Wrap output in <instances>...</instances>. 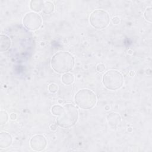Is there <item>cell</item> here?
I'll list each match as a JSON object with an SVG mask.
<instances>
[{"mask_svg":"<svg viewBox=\"0 0 152 152\" xmlns=\"http://www.w3.org/2000/svg\"><path fill=\"white\" fill-rule=\"evenodd\" d=\"M11 46V40L7 35L1 34L0 36V51L5 52Z\"/></svg>","mask_w":152,"mask_h":152,"instance_id":"cell-10","label":"cell"},{"mask_svg":"<svg viewBox=\"0 0 152 152\" xmlns=\"http://www.w3.org/2000/svg\"><path fill=\"white\" fill-rule=\"evenodd\" d=\"M75 64L73 56L66 51L55 53L51 59V66L57 73L65 74L71 71Z\"/></svg>","mask_w":152,"mask_h":152,"instance_id":"cell-2","label":"cell"},{"mask_svg":"<svg viewBox=\"0 0 152 152\" xmlns=\"http://www.w3.org/2000/svg\"><path fill=\"white\" fill-rule=\"evenodd\" d=\"M51 112L55 116H56L57 125L63 128L72 126L78 119V109L71 103H66L62 106L55 104L52 107Z\"/></svg>","mask_w":152,"mask_h":152,"instance_id":"cell-1","label":"cell"},{"mask_svg":"<svg viewBox=\"0 0 152 152\" xmlns=\"http://www.w3.org/2000/svg\"><path fill=\"white\" fill-rule=\"evenodd\" d=\"M144 17L145 20L150 23L152 21V8L151 7L148 8L146 9L144 12Z\"/></svg>","mask_w":152,"mask_h":152,"instance_id":"cell-15","label":"cell"},{"mask_svg":"<svg viewBox=\"0 0 152 152\" xmlns=\"http://www.w3.org/2000/svg\"><path fill=\"white\" fill-rule=\"evenodd\" d=\"M54 5L50 1H44L42 8L43 12L45 14H49L53 11Z\"/></svg>","mask_w":152,"mask_h":152,"instance_id":"cell-12","label":"cell"},{"mask_svg":"<svg viewBox=\"0 0 152 152\" xmlns=\"http://www.w3.org/2000/svg\"><path fill=\"white\" fill-rule=\"evenodd\" d=\"M43 3V1H31L30 2V8L34 11L39 12L42 10Z\"/></svg>","mask_w":152,"mask_h":152,"instance_id":"cell-11","label":"cell"},{"mask_svg":"<svg viewBox=\"0 0 152 152\" xmlns=\"http://www.w3.org/2000/svg\"><path fill=\"white\" fill-rule=\"evenodd\" d=\"M16 117H17V116L15 113H11L10 115V118L12 120H15L16 119Z\"/></svg>","mask_w":152,"mask_h":152,"instance_id":"cell-19","label":"cell"},{"mask_svg":"<svg viewBox=\"0 0 152 152\" xmlns=\"http://www.w3.org/2000/svg\"><path fill=\"white\" fill-rule=\"evenodd\" d=\"M48 88H49V90L50 93H55L58 91V86L56 84L52 83V84H49Z\"/></svg>","mask_w":152,"mask_h":152,"instance_id":"cell-16","label":"cell"},{"mask_svg":"<svg viewBox=\"0 0 152 152\" xmlns=\"http://www.w3.org/2000/svg\"><path fill=\"white\" fill-rule=\"evenodd\" d=\"M105 66L104 65H103V64H99L97 65V67H96V69H97V71L98 72H103L104 70H105Z\"/></svg>","mask_w":152,"mask_h":152,"instance_id":"cell-17","label":"cell"},{"mask_svg":"<svg viewBox=\"0 0 152 152\" xmlns=\"http://www.w3.org/2000/svg\"><path fill=\"white\" fill-rule=\"evenodd\" d=\"M107 120L110 126L115 128L120 124L121 118L118 113H111L107 116Z\"/></svg>","mask_w":152,"mask_h":152,"instance_id":"cell-9","label":"cell"},{"mask_svg":"<svg viewBox=\"0 0 152 152\" xmlns=\"http://www.w3.org/2000/svg\"><path fill=\"white\" fill-rule=\"evenodd\" d=\"M12 142V137L7 132H2L0 134V148H5L11 145Z\"/></svg>","mask_w":152,"mask_h":152,"instance_id":"cell-8","label":"cell"},{"mask_svg":"<svg viewBox=\"0 0 152 152\" xmlns=\"http://www.w3.org/2000/svg\"><path fill=\"white\" fill-rule=\"evenodd\" d=\"M124 79L121 73L116 70H109L103 76L102 83L104 86L110 90H116L124 84Z\"/></svg>","mask_w":152,"mask_h":152,"instance_id":"cell-4","label":"cell"},{"mask_svg":"<svg viewBox=\"0 0 152 152\" xmlns=\"http://www.w3.org/2000/svg\"><path fill=\"white\" fill-rule=\"evenodd\" d=\"M23 23L26 28L34 31L40 28L42 23V20L39 14L34 12H30L24 15Z\"/></svg>","mask_w":152,"mask_h":152,"instance_id":"cell-6","label":"cell"},{"mask_svg":"<svg viewBox=\"0 0 152 152\" xmlns=\"http://www.w3.org/2000/svg\"><path fill=\"white\" fill-rule=\"evenodd\" d=\"M74 100L80 108L85 110L93 108L96 103V96L94 93L86 88L79 90L75 94Z\"/></svg>","mask_w":152,"mask_h":152,"instance_id":"cell-3","label":"cell"},{"mask_svg":"<svg viewBox=\"0 0 152 152\" xmlns=\"http://www.w3.org/2000/svg\"><path fill=\"white\" fill-rule=\"evenodd\" d=\"M90 22L93 27L102 29L109 25L110 17L106 11L102 10H96L90 14Z\"/></svg>","mask_w":152,"mask_h":152,"instance_id":"cell-5","label":"cell"},{"mask_svg":"<svg viewBox=\"0 0 152 152\" xmlns=\"http://www.w3.org/2000/svg\"><path fill=\"white\" fill-rule=\"evenodd\" d=\"M50 128H51L52 130H55L56 128V126H55V125H52L50 126Z\"/></svg>","mask_w":152,"mask_h":152,"instance_id":"cell-20","label":"cell"},{"mask_svg":"<svg viewBox=\"0 0 152 152\" xmlns=\"http://www.w3.org/2000/svg\"><path fill=\"white\" fill-rule=\"evenodd\" d=\"M120 21V19L118 17H114L113 18H112V23L113 24H117L119 23Z\"/></svg>","mask_w":152,"mask_h":152,"instance_id":"cell-18","label":"cell"},{"mask_svg":"<svg viewBox=\"0 0 152 152\" xmlns=\"http://www.w3.org/2000/svg\"><path fill=\"white\" fill-rule=\"evenodd\" d=\"M30 144L33 150L39 151L45 148L47 145V141L44 136L42 135H36L31 138Z\"/></svg>","mask_w":152,"mask_h":152,"instance_id":"cell-7","label":"cell"},{"mask_svg":"<svg viewBox=\"0 0 152 152\" xmlns=\"http://www.w3.org/2000/svg\"><path fill=\"white\" fill-rule=\"evenodd\" d=\"M129 75H130L131 76H133V75H134V72L133 71H131V72H129Z\"/></svg>","mask_w":152,"mask_h":152,"instance_id":"cell-21","label":"cell"},{"mask_svg":"<svg viewBox=\"0 0 152 152\" xmlns=\"http://www.w3.org/2000/svg\"><path fill=\"white\" fill-rule=\"evenodd\" d=\"M8 119V116L7 113L5 111L1 110L0 113V123L1 125H4L5 124Z\"/></svg>","mask_w":152,"mask_h":152,"instance_id":"cell-14","label":"cell"},{"mask_svg":"<svg viewBox=\"0 0 152 152\" xmlns=\"http://www.w3.org/2000/svg\"><path fill=\"white\" fill-rule=\"evenodd\" d=\"M61 81L65 85L71 84L74 81V76L70 73H65L61 77Z\"/></svg>","mask_w":152,"mask_h":152,"instance_id":"cell-13","label":"cell"}]
</instances>
